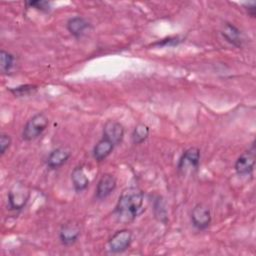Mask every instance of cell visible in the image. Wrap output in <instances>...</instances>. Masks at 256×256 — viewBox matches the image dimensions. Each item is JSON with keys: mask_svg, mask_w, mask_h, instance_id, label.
<instances>
[{"mask_svg": "<svg viewBox=\"0 0 256 256\" xmlns=\"http://www.w3.org/2000/svg\"><path fill=\"white\" fill-rule=\"evenodd\" d=\"M143 192L137 187H128L124 189L117 201L114 214L119 222L130 223L143 211Z\"/></svg>", "mask_w": 256, "mask_h": 256, "instance_id": "cell-1", "label": "cell"}, {"mask_svg": "<svg viewBox=\"0 0 256 256\" xmlns=\"http://www.w3.org/2000/svg\"><path fill=\"white\" fill-rule=\"evenodd\" d=\"M49 119L44 113H37L33 115L24 125L22 131V138L25 141H32L38 138L48 127Z\"/></svg>", "mask_w": 256, "mask_h": 256, "instance_id": "cell-2", "label": "cell"}, {"mask_svg": "<svg viewBox=\"0 0 256 256\" xmlns=\"http://www.w3.org/2000/svg\"><path fill=\"white\" fill-rule=\"evenodd\" d=\"M30 198V189L22 182H16L8 192V206L10 210H22Z\"/></svg>", "mask_w": 256, "mask_h": 256, "instance_id": "cell-3", "label": "cell"}, {"mask_svg": "<svg viewBox=\"0 0 256 256\" xmlns=\"http://www.w3.org/2000/svg\"><path fill=\"white\" fill-rule=\"evenodd\" d=\"M132 242V232L128 229H121L115 232L108 241V250L113 254L126 251Z\"/></svg>", "mask_w": 256, "mask_h": 256, "instance_id": "cell-4", "label": "cell"}, {"mask_svg": "<svg viewBox=\"0 0 256 256\" xmlns=\"http://www.w3.org/2000/svg\"><path fill=\"white\" fill-rule=\"evenodd\" d=\"M211 221V211L207 205L198 203L193 207L191 211V222L197 230L202 231L207 229L210 226Z\"/></svg>", "mask_w": 256, "mask_h": 256, "instance_id": "cell-5", "label": "cell"}, {"mask_svg": "<svg viewBox=\"0 0 256 256\" xmlns=\"http://www.w3.org/2000/svg\"><path fill=\"white\" fill-rule=\"evenodd\" d=\"M200 150L197 147L186 149L179 159L177 170L179 173H186L189 170H197L200 164Z\"/></svg>", "mask_w": 256, "mask_h": 256, "instance_id": "cell-6", "label": "cell"}, {"mask_svg": "<svg viewBox=\"0 0 256 256\" xmlns=\"http://www.w3.org/2000/svg\"><path fill=\"white\" fill-rule=\"evenodd\" d=\"M255 166V145L252 144L251 148L243 152L236 160L234 168L238 175H249L254 170Z\"/></svg>", "mask_w": 256, "mask_h": 256, "instance_id": "cell-7", "label": "cell"}, {"mask_svg": "<svg viewBox=\"0 0 256 256\" xmlns=\"http://www.w3.org/2000/svg\"><path fill=\"white\" fill-rule=\"evenodd\" d=\"M117 180L114 175L110 173H105L99 179L96 186V198L99 200H103L107 198L113 191L116 189Z\"/></svg>", "mask_w": 256, "mask_h": 256, "instance_id": "cell-8", "label": "cell"}, {"mask_svg": "<svg viewBox=\"0 0 256 256\" xmlns=\"http://www.w3.org/2000/svg\"><path fill=\"white\" fill-rule=\"evenodd\" d=\"M110 140L115 146L119 145L124 137V128L116 120H108L103 126V136Z\"/></svg>", "mask_w": 256, "mask_h": 256, "instance_id": "cell-9", "label": "cell"}, {"mask_svg": "<svg viewBox=\"0 0 256 256\" xmlns=\"http://www.w3.org/2000/svg\"><path fill=\"white\" fill-rule=\"evenodd\" d=\"M80 236V228L77 224L67 222L59 230V240L64 246H72Z\"/></svg>", "mask_w": 256, "mask_h": 256, "instance_id": "cell-10", "label": "cell"}, {"mask_svg": "<svg viewBox=\"0 0 256 256\" xmlns=\"http://www.w3.org/2000/svg\"><path fill=\"white\" fill-rule=\"evenodd\" d=\"M221 34L224 37V39L227 42H229L231 45L237 48H241L243 46V43H244L243 34L234 24L226 22L223 25Z\"/></svg>", "mask_w": 256, "mask_h": 256, "instance_id": "cell-11", "label": "cell"}, {"mask_svg": "<svg viewBox=\"0 0 256 256\" xmlns=\"http://www.w3.org/2000/svg\"><path fill=\"white\" fill-rule=\"evenodd\" d=\"M70 156H71L70 150H68L66 148L59 147V148L52 150L49 153L47 160H46V164L52 170L58 169L68 161Z\"/></svg>", "mask_w": 256, "mask_h": 256, "instance_id": "cell-12", "label": "cell"}, {"mask_svg": "<svg viewBox=\"0 0 256 256\" xmlns=\"http://www.w3.org/2000/svg\"><path fill=\"white\" fill-rule=\"evenodd\" d=\"M67 30L75 38H81L90 28V23L81 16H75L67 21Z\"/></svg>", "mask_w": 256, "mask_h": 256, "instance_id": "cell-13", "label": "cell"}, {"mask_svg": "<svg viewBox=\"0 0 256 256\" xmlns=\"http://www.w3.org/2000/svg\"><path fill=\"white\" fill-rule=\"evenodd\" d=\"M115 145L105 137H102L93 148V157L96 161L101 162L105 160L114 150Z\"/></svg>", "mask_w": 256, "mask_h": 256, "instance_id": "cell-14", "label": "cell"}, {"mask_svg": "<svg viewBox=\"0 0 256 256\" xmlns=\"http://www.w3.org/2000/svg\"><path fill=\"white\" fill-rule=\"evenodd\" d=\"M71 181L73 188L76 192H82L86 190L89 186V179L82 166L75 167L71 172Z\"/></svg>", "mask_w": 256, "mask_h": 256, "instance_id": "cell-15", "label": "cell"}, {"mask_svg": "<svg viewBox=\"0 0 256 256\" xmlns=\"http://www.w3.org/2000/svg\"><path fill=\"white\" fill-rule=\"evenodd\" d=\"M15 57L8 51H0V70L2 74H9L14 67Z\"/></svg>", "mask_w": 256, "mask_h": 256, "instance_id": "cell-16", "label": "cell"}, {"mask_svg": "<svg viewBox=\"0 0 256 256\" xmlns=\"http://www.w3.org/2000/svg\"><path fill=\"white\" fill-rule=\"evenodd\" d=\"M149 127L144 123H139L135 126L132 132V142L135 145L142 144L149 136Z\"/></svg>", "mask_w": 256, "mask_h": 256, "instance_id": "cell-17", "label": "cell"}, {"mask_svg": "<svg viewBox=\"0 0 256 256\" xmlns=\"http://www.w3.org/2000/svg\"><path fill=\"white\" fill-rule=\"evenodd\" d=\"M37 85L33 84H25L19 85L14 88H9L8 90L15 96V97H26L33 95L37 91Z\"/></svg>", "mask_w": 256, "mask_h": 256, "instance_id": "cell-18", "label": "cell"}, {"mask_svg": "<svg viewBox=\"0 0 256 256\" xmlns=\"http://www.w3.org/2000/svg\"><path fill=\"white\" fill-rule=\"evenodd\" d=\"M154 212H155V217L159 221H161L163 223L167 222V212H166V208H165V203L161 197H157V199L155 200Z\"/></svg>", "mask_w": 256, "mask_h": 256, "instance_id": "cell-19", "label": "cell"}, {"mask_svg": "<svg viewBox=\"0 0 256 256\" xmlns=\"http://www.w3.org/2000/svg\"><path fill=\"white\" fill-rule=\"evenodd\" d=\"M26 6L28 8H34L41 12H49L51 9V3L43 0H35V1H27Z\"/></svg>", "mask_w": 256, "mask_h": 256, "instance_id": "cell-20", "label": "cell"}, {"mask_svg": "<svg viewBox=\"0 0 256 256\" xmlns=\"http://www.w3.org/2000/svg\"><path fill=\"white\" fill-rule=\"evenodd\" d=\"M12 143V139L8 134L2 133L0 136V154L1 156L5 154V152L9 149V147L11 146Z\"/></svg>", "mask_w": 256, "mask_h": 256, "instance_id": "cell-21", "label": "cell"}, {"mask_svg": "<svg viewBox=\"0 0 256 256\" xmlns=\"http://www.w3.org/2000/svg\"><path fill=\"white\" fill-rule=\"evenodd\" d=\"M182 40L177 36V37H168L165 39H162L158 42L153 43V46H175L178 45Z\"/></svg>", "mask_w": 256, "mask_h": 256, "instance_id": "cell-22", "label": "cell"}, {"mask_svg": "<svg viewBox=\"0 0 256 256\" xmlns=\"http://www.w3.org/2000/svg\"><path fill=\"white\" fill-rule=\"evenodd\" d=\"M245 9L247 10V13L251 16V17H255L256 14V5L255 2H248L245 4Z\"/></svg>", "mask_w": 256, "mask_h": 256, "instance_id": "cell-23", "label": "cell"}]
</instances>
